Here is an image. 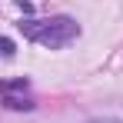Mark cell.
<instances>
[{"label":"cell","instance_id":"1","mask_svg":"<svg viewBox=\"0 0 123 123\" xmlns=\"http://www.w3.org/2000/svg\"><path fill=\"white\" fill-rule=\"evenodd\" d=\"M20 30H23V37H30V40H33V43H40V47H50V50L67 47L70 40H77V37H80V23L73 20V17L20 20Z\"/></svg>","mask_w":123,"mask_h":123},{"label":"cell","instance_id":"4","mask_svg":"<svg viewBox=\"0 0 123 123\" xmlns=\"http://www.w3.org/2000/svg\"><path fill=\"white\" fill-rule=\"evenodd\" d=\"M90 123H123V120H117V117H103V120H90Z\"/></svg>","mask_w":123,"mask_h":123},{"label":"cell","instance_id":"2","mask_svg":"<svg viewBox=\"0 0 123 123\" xmlns=\"http://www.w3.org/2000/svg\"><path fill=\"white\" fill-rule=\"evenodd\" d=\"M30 80H0V97L7 110H33V97H27Z\"/></svg>","mask_w":123,"mask_h":123},{"label":"cell","instance_id":"3","mask_svg":"<svg viewBox=\"0 0 123 123\" xmlns=\"http://www.w3.org/2000/svg\"><path fill=\"white\" fill-rule=\"evenodd\" d=\"M13 50H17V47H13L10 37H0V57H3V60H10V57H13Z\"/></svg>","mask_w":123,"mask_h":123}]
</instances>
